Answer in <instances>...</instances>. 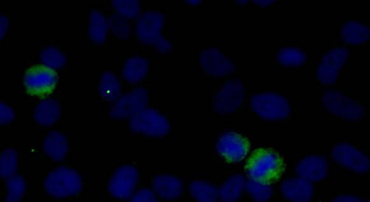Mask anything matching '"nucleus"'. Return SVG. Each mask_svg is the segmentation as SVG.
Wrapping results in <instances>:
<instances>
[{
	"label": "nucleus",
	"mask_w": 370,
	"mask_h": 202,
	"mask_svg": "<svg viewBox=\"0 0 370 202\" xmlns=\"http://www.w3.org/2000/svg\"><path fill=\"white\" fill-rule=\"evenodd\" d=\"M245 170L251 179L270 184L282 176L285 164L282 157L274 150L259 149L246 161Z\"/></svg>",
	"instance_id": "f257e3e1"
},
{
	"label": "nucleus",
	"mask_w": 370,
	"mask_h": 202,
	"mask_svg": "<svg viewBox=\"0 0 370 202\" xmlns=\"http://www.w3.org/2000/svg\"><path fill=\"white\" fill-rule=\"evenodd\" d=\"M165 24L164 16L159 11H148L139 19L136 33L139 40L154 48L161 53L172 49L171 43L161 35Z\"/></svg>",
	"instance_id": "f03ea898"
},
{
	"label": "nucleus",
	"mask_w": 370,
	"mask_h": 202,
	"mask_svg": "<svg viewBox=\"0 0 370 202\" xmlns=\"http://www.w3.org/2000/svg\"><path fill=\"white\" fill-rule=\"evenodd\" d=\"M82 186L80 174L67 166H61L52 171L44 181L47 193L56 198L78 194L81 191Z\"/></svg>",
	"instance_id": "7ed1b4c3"
},
{
	"label": "nucleus",
	"mask_w": 370,
	"mask_h": 202,
	"mask_svg": "<svg viewBox=\"0 0 370 202\" xmlns=\"http://www.w3.org/2000/svg\"><path fill=\"white\" fill-rule=\"evenodd\" d=\"M57 82L56 72L45 65L30 67L24 79L27 93L41 98L48 97L54 92Z\"/></svg>",
	"instance_id": "20e7f679"
},
{
	"label": "nucleus",
	"mask_w": 370,
	"mask_h": 202,
	"mask_svg": "<svg viewBox=\"0 0 370 202\" xmlns=\"http://www.w3.org/2000/svg\"><path fill=\"white\" fill-rule=\"evenodd\" d=\"M129 127L135 133L152 137H163L170 130L168 119L159 111L146 109L131 118Z\"/></svg>",
	"instance_id": "39448f33"
},
{
	"label": "nucleus",
	"mask_w": 370,
	"mask_h": 202,
	"mask_svg": "<svg viewBox=\"0 0 370 202\" xmlns=\"http://www.w3.org/2000/svg\"><path fill=\"white\" fill-rule=\"evenodd\" d=\"M252 109L261 117L269 120H280L291 113V107L285 97L275 93H264L254 96Z\"/></svg>",
	"instance_id": "423d86ee"
},
{
	"label": "nucleus",
	"mask_w": 370,
	"mask_h": 202,
	"mask_svg": "<svg viewBox=\"0 0 370 202\" xmlns=\"http://www.w3.org/2000/svg\"><path fill=\"white\" fill-rule=\"evenodd\" d=\"M324 107L331 114L347 120H358L364 115V108L341 92L329 90L323 96Z\"/></svg>",
	"instance_id": "0eeeda50"
},
{
	"label": "nucleus",
	"mask_w": 370,
	"mask_h": 202,
	"mask_svg": "<svg viewBox=\"0 0 370 202\" xmlns=\"http://www.w3.org/2000/svg\"><path fill=\"white\" fill-rule=\"evenodd\" d=\"M349 56V51L344 47H337L329 51L318 67L316 76L319 82L325 85L336 83Z\"/></svg>",
	"instance_id": "6e6552de"
},
{
	"label": "nucleus",
	"mask_w": 370,
	"mask_h": 202,
	"mask_svg": "<svg viewBox=\"0 0 370 202\" xmlns=\"http://www.w3.org/2000/svg\"><path fill=\"white\" fill-rule=\"evenodd\" d=\"M149 103V92L143 88L135 89L119 97L110 110L113 119L132 118L146 110Z\"/></svg>",
	"instance_id": "1a4fd4ad"
},
{
	"label": "nucleus",
	"mask_w": 370,
	"mask_h": 202,
	"mask_svg": "<svg viewBox=\"0 0 370 202\" xmlns=\"http://www.w3.org/2000/svg\"><path fill=\"white\" fill-rule=\"evenodd\" d=\"M331 156L339 165L356 174H364L370 171L369 159L361 151L349 144H336L332 150Z\"/></svg>",
	"instance_id": "9d476101"
},
{
	"label": "nucleus",
	"mask_w": 370,
	"mask_h": 202,
	"mask_svg": "<svg viewBox=\"0 0 370 202\" xmlns=\"http://www.w3.org/2000/svg\"><path fill=\"white\" fill-rule=\"evenodd\" d=\"M219 154L229 163H237L248 156L251 144L248 139L235 132H226L216 144Z\"/></svg>",
	"instance_id": "9b49d317"
},
{
	"label": "nucleus",
	"mask_w": 370,
	"mask_h": 202,
	"mask_svg": "<svg viewBox=\"0 0 370 202\" xmlns=\"http://www.w3.org/2000/svg\"><path fill=\"white\" fill-rule=\"evenodd\" d=\"M139 179V172L135 166H122L112 175L109 184V191L114 197L128 198L133 194Z\"/></svg>",
	"instance_id": "f8f14e48"
},
{
	"label": "nucleus",
	"mask_w": 370,
	"mask_h": 202,
	"mask_svg": "<svg viewBox=\"0 0 370 202\" xmlns=\"http://www.w3.org/2000/svg\"><path fill=\"white\" fill-rule=\"evenodd\" d=\"M244 87L241 81L231 80L224 85L214 98V109L220 114L236 111L244 99Z\"/></svg>",
	"instance_id": "ddd939ff"
},
{
	"label": "nucleus",
	"mask_w": 370,
	"mask_h": 202,
	"mask_svg": "<svg viewBox=\"0 0 370 202\" xmlns=\"http://www.w3.org/2000/svg\"><path fill=\"white\" fill-rule=\"evenodd\" d=\"M200 63L203 70L214 77H224L235 71L234 63L221 51L214 48L202 51Z\"/></svg>",
	"instance_id": "4468645a"
},
{
	"label": "nucleus",
	"mask_w": 370,
	"mask_h": 202,
	"mask_svg": "<svg viewBox=\"0 0 370 202\" xmlns=\"http://www.w3.org/2000/svg\"><path fill=\"white\" fill-rule=\"evenodd\" d=\"M328 161L324 156L311 155L298 164L296 171L300 178L312 183L324 179L328 174Z\"/></svg>",
	"instance_id": "2eb2a0df"
},
{
	"label": "nucleus",
	"mask_w": 370,
	"mask_h": 202,
	"mask_svg": "<svg viewBox=\"0 0 370 202\" xmlns=\"http://www.w3.org/2000/svg\"><path fill=\"white\" fill-rule=\"evenodd\" d=\"M283 195L293 202H310L314 195L311 182L301 178H292L284 181L281 185Z\"/></svg>",
	"instance_id": "dca6fc26"
},
{
	"label": "nucleus",
	"mask_w": 370,
	"mask_h": 202,
	"mask_svg": "<svg viewBox=\"0 0 370 202\" xmlns=\"http://www.w3.org/2000/svg\"><path fill=\"white\" fill-rule=\"evenodd\" d=\"M45 154L55 161H63L69 150V143L64 134L58 131L48 133L43 143Z\"/></svg>",
	"instance_id": "f3484780"
},
{
	"label": "nucleus",
	"mask_w": 370,
	"mask_h": 202,
	"mask_svg": "<svg viewBox=\"0 0 370 202\" xmlns=\"http://www.w3.org/2000/svg\"><path fill=\"white\" fill-rule=\"evenodd\" d=\"M149 69V62L146 58L134 56L123 65L121 74L128 83L135 85L146 77Z\"/></svg>",
	"instance_id": "a211bd4d"
},
{
	"label": "nucleus",
	"mask_w": 370,
	"mask_h": 202,
	"mask_svg": "<svg viewBox=\"0 0 370 202\" xmlns=\"http://www.w3.org/2000/svg\"><path fill=\"white\" fill-rule=\"evenodd\" d=\"M153 188L160 196L170 200L181 196L183 191V184L176 176L161 174L154 178Z\"/></svg>",
	"instance_id": "6ab92c4d"
},
{
	"label": "nucleus",
	"mask_w": 370,
	"mask_h": 202,
	"mask_svg": "<svg viewBox=\"0 0 370 202\" xmlns=\"http://www.w3.org/2000/svg\"><path fill=\"white\" fill-rule=\"evenodd\" d=\"M61 115V106L53 99L41 101L34 112L36 122L42 127H50L56 123Z\"/></svg>",
	"instance_id": "aec40b11"
},
{
	"label": "nucleus",
	"mask_w": 370,
	"mask_h": 202,
	"mask_svg": "<svg viewBox=\"0 0 370 202\" xmlns=\"http://www.w3.org/2000/svg\"><path fill=\"white\" fill-rule=\"evenodd\" d=\"M343 41L351 45H360L370 39V29L357 21H347L341 28Z\"/></svg>",
	"instance_id": "412c9836"
},
{
	"label": "nucleus",
	"mask_w": 370,
	"mask_h": 202,
	"mask_svg": "<svg viewBox=\"0 0 370 202\" xmlns=\"http://www.w3.org/2000/svg\"><path fill=\"white\" fill-rule=\"evenodd\" d=\"M245 178L240 174L231 176L219 189V198L222 202H236L246 186Z\"/></svg>",
	"instance_id": "4be33fe9"
},
{
	"label": "nucleus",
	"mask_w": 370,
	"mask_h": 202,
	"mask_svg": "<svg viewBox=\"0 0 370 202\" xmlns=\"http://www.w3.org/2000/svg\"><path fill=\"white\" fill-rule=\"evenodd\" d=\"M108 22L103 14L94 10L89 15V35L91 40L99 45L105 43L107 37Z\"/></svg>",
	"instance_id": "5701e85b"
},
{
	"label": "nucleus",
	"mask_w": 370,
	"mask_h": 202,
	"mask_svg": "<svg viewBox=\"0 0 370 202\" xmlns=\"http://www.w3.org/2000/svg\"><path fill=\"white\" fill-rule=\"evenodd\" d=\"M99 92L104 100L116 102L121 93L118 78L111 72L104 73L100 78Z\"/></svg>",
	"instance_id": "b1692460"
},
{
	"label": "nucleus",
	"mask_w": 370,
	"mask_h": 202,
	"mask_svg": "<svg viewBox=\"0 0 370 202\" xmlns=\"http://www.w3.org/2000/svg\"><path fill=\"white\" fill-rule=\"evenodd\" d=\"M190 191L198 202H218L219 190L211 183L194 181L190 184Z\"/></svg>",
	"instance_id": "393cba45"
},
{
	"label": "nucleus",
	"mask_w": 370,
	"mask_h": 202,
	"mask_svg": "<svg viewBox=\"0 0 370 202\" xmlns=\"http://www.w3.org/2000/svg\"><path fill=\"white\" fill-rule=\"evenodd\" d=\"M41 61L51 69L63 68L67 63L66 55L54 46L44 48L40 53Z\"/></svg>",
	"instance_id": "a878e982"
},
{
	"label": "nucleus",
	"mask_w": 370,
	"mask_h": 202,
	"mask_svg": "<svg viewBox=\"0 0 370 202\" xmlns=\"http://www.w3.org/2000/svg\"><path fill=\"white\" fill-rule=\"evenodd\" d=\"M245 188L257 202H266L271 198L273 193V189L270 184L253 179L246 181Z\"/></svg>",
	"instance_id": "bb28decb"
},
{
	"label": "nucleus",
	"mask_w": 370,
	"mask_h": 202,
	"mask_svg": "<svg viewBox=\"0 0 370 202\" xmlns=\"http://www.w3.org/2000/svg\"><path fill=\"white\" fill-rule=\"evenodd\" d=\"M111 5L117 14L125 18L135 19L141 13L140 2L137 0H114Z\"/></svg>",
	"instance_id": "cd10ccee"
},
{
	"label": "nucleus",
	"mask_w": 370,
	"mask_h": 202,
	"mask_svg": "<svg viewBox=\"0 0 370 202\" xmlns=\"http://www.w3.org/2000/svg\"><path fill=\"white\" fill-rule=\"evenodd\" d=\"M7 202H20L26 189L25 179L20 175H14L7 180Z\"/></svg>",
	"instance_id": "c85d7f7f"
},
{
	"label": "nucleus",
	"mask_w": 370,
	"mask_h": 202,
	"mask_svg": "<svg viewBox=\"0 0 370 202\" xmlns=\"http://www.w3.org/2000/svg\"><path fill=\"white\" fill-rule=\"evenodd\" d=\"M279 62L286 66H299L303 65L306 60V54L296 48H285L278 54Z\"/></svg>",
	"instance_id": "c756f323"
},
{
	"label": "nucleus",
	"mask_w": 370,
	"mask_h": 202,
	"mask_svg": "<svg viewBox=\"0 0 370 202\" xmlns=\"http://www.w3.org/2000/svg\"><path fill=\"white\" fill-rule=\"evenodd\" d=\"M109 26L111 33L122 40H128L131 35V26L124 17L119 14L112 15L109 21Z\"/></svg>",
	"instance_id": "7c9ffc66"
},
{
	"label": "nucleus",
	"mask_w": 370,
	"mask_h": 202,
	"mask_svg": "<svg viewBox=\"0 0 370 202\" xmlns=\"http://www.w3.org/2000/svg\"><path fill=\"white\" fill-rule=\"evenodd\" d=\"M0 164H1L0 174H1L2 177L9 179L15 175L18 168V154L16 152L11 149L4 151Z\"/></svg>",
	"instance_id": "2f4dec72"
},
{
	"label": "nucleus",
	"mask_w": 370,
	"mask_h": 202,
	"mask_svg": "<svg viewBox=\"0 0 370 202\" xmlns=\"http://www.w3.org/2000/svg\"><path fill=\"white\" fill-rule=\"evenodd\" d=\"M131 202H157V199L151 190L142 188L133 196Z\"/></svg>",
	"instance_id": "473e14b6"
},
{
	"label": "nucleus",
	"mask_w": 370,
	"mask_h": 202,
	"mask_svg": "<svg viewBox=\"0 0 370 202\" xmlns=\"http://www.w3.org/2000/svg\"><path fill=\"white\" fill-rule=\"evenodd\" d=\"M15 118L14 110L4 102H0V123L7 124Z\"/></svg>",
	"instance_id": "72a5a7b5"
},
{
	"label": "nucleus",
	"mask_w": 370,
	"mask_h": 202,
	"mask_svg": "<svg viewBox=\"0 0 370 202\" xmlns=\"http://www.w3.org/2000/svg\"><path fill=\"white\" fill-rule=\"evenodd\" d=\"M9 26V22L7 17L1 15V16H0V38H1V41L4 40L7 33Z\"/></svg>",
	"instance_id": "f704fd0d"
},
{
	"label": "nucleus",
	"mask_w": 370,
	"mask_h": 202,
	"mask_svg": "<svg viewBox=\"0 0 370 202\" xmlns=\"http://www.w3.org/2000/svg\"><path fill=\"white\" fill-rule=\"evenodd\" d=\"M332 202H364L359 197L354 195H340L335 198Z\"/></svg>",
	"instance_id": "c9c22d12"
},
{
	"label": "nucleus",
	"mask_w": 370,
	"mask_h": 202,
	"mask_svg": "<svg viewBox=\"0 0 370 202\" xmlns=\"http://www.w3.org/2000/svg\"><path fill=\"white\" fill-rule=\"evenodd\" d=\"M274 3V1H268V0H264V1H263V0H259V1H255L256 4L260 6H262V7L269 6Z\"/></svg>",
	"instance_id": "e433bc0d"
},
{
	"label": "nucleus",
	"mask_w": 370,
	"mask_h": 202,
	"mask_svg": "<svg viewBox=\"0 0 370 202\" xmlns=\"http://www.w3.org/2000/svg\"><path fill=\"white\" fill-rule=\"evenodd\" d=\"M188 4L189 5L196 6L199 5L201 4V2L200 1H197V0H194H194H191V1H189Z\"/></svg>",
	"instance_id": "4c0bfd02"
},
{
	"label": "nucleus",
	"mask_w": 370,
	"mask_h": 202,
	"mask_svg": "<svg viewBox=\"0 0 370 202\" xmlns=\"http://www.w3.org/2000/svg\"><path fill=\"white\" fill-rule=\"evenodd\" d=\"M367 202H370V199L367 201Z\"/></svg>",
	"instance_id": "58836bf2"
}]
</instances>
